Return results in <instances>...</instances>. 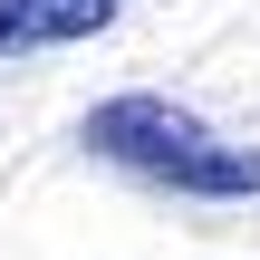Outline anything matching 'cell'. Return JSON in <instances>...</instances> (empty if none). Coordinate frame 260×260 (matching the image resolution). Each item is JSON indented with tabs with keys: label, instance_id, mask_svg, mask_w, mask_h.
I'll return each mask as SVG.
<instances>
[{
	"label": "cell",
	"instance_id": "1",
	"mask_svg": "<svg viewBox=\"0 0 260 260\" xmlns=\"http://www.w3.org/2000/svg\"><path fill=\"white\" fill-rule=\"evenodd\" d=\"M87 154H106V164L135 174V183H164V193H183V203H251L260 193V154L232 145V135H212V125H203L193 106H174L164 87L106 96V106L87 116Z\"/></svg>",
	"mask_w": 260,
	"mask_h": 260
},
{
	"label": "cell",
	"instance_id": "2",
	"mask_svg": "<svg viewBox=\"0 0 260 260\" xmlns=\"http://www.w3.org/2000/svg\"><path fill=\"white\" fill-rule=\"evenodd\" d=\"M125 0H0V58H29V48H77L96 29H116Z\"/></svg>",
	"mask_w": 260,
	"mask_h": 260
}]
</instances>
